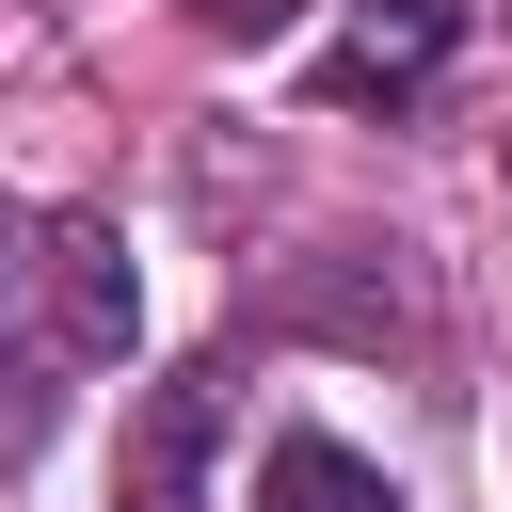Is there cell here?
Instances as JSON below:
<instances>
[{"label":"cell","instance_id":"1","mask_svg":"<svg viewBox=\"0 0 512 512\" xmlns=\"http://www.w3.org/2000/svg\"><path fill=\"white\" fill-rule=\"evenodd\" d=\"M32 336L80 352V368H128V336H144V272H128L112 224H80V208L32 224Z\"/></svg>","mask_w":512,"mask_h":512},{"label":"cell","instance_id":"3","mask_svg":"<svg viewBox=\"0 0 512 512\" xmlns=\"http://www.w3.org/2000/svg\"><path fill=\"white\" fill-rule=\"evenodd\" d=\"M432 64H448V0H352L336 48L304 64V96L320 112H368V96H416Z\"/></svg>","mask_w":512,"mask_h":512},{"label":"cell","instance_id":"4","mask_svg":"<svg viewBox=\"0 0 512 512\" xmlns=\"http://www.w3.org/2000/svg\"><path fill=\"white\" fill-rule=\"evenodd\" d=\"M256 512H400V480H384L368 448H336V432H272Z\"/></svg>","mask_w":512,"mask_h":512},{"label":"cell","instance_id":"2","mask_svg":"<svg viewBox=\"0 0 512 512\" xmlns=\"http://www.w3.org/2000/svg\"><path fill=\"white\" fill-rule=\"evenodd\" d=\"M208 448H224V368L144 384V416L112 448V512H208Z\"/></svg>","mask_w":512,"mask_h":512},{"label":"cell","instance_id":"5","mask_svg":"<svg viewBox=\"0 0 512 512\" xmlns=\"http://www.w3.org/2000/svg\"><path fill=\"white\" fill-rule=\"evenodd\" d=\"M208 32H272V16H304V0H192Z\"/></svg>","mask_w":512,"mask_h":512}]
</instances>
